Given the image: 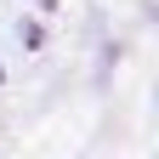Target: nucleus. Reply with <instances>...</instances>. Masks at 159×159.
I'll use <instances>...</instances> for the list:
<instances>
[{
  "label": "nucleus",
  "instance_id": "obj_1",
  "mask_svg": "<svg viewBox=\"0 0 159 159\" xmlns=\"http://www.w3.org/2000/svg\"><path fill=\"white\" fill-rule=\"evenodd\" d=\"M17 34H23V46H40V40H46V29H40V23H23Z\"/></svg>",
  "mask_w": 159,
  "mask_h": 159
}]
</instances>
